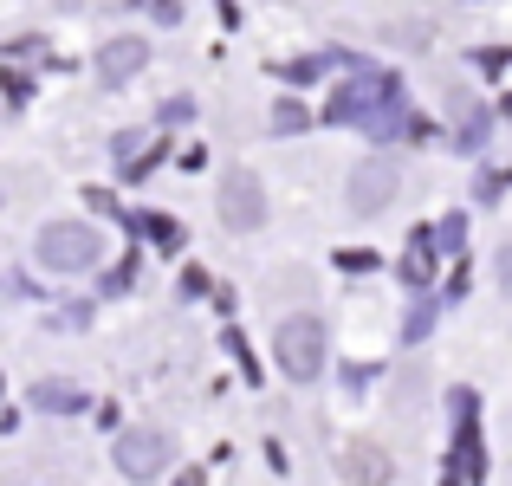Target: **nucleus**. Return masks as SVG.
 Returning a JSON list of instances; mask_svg holds the SVG:
<instances>
[{
  "label": "nucleus",
  "instance_id": "nucleus-13",
  "mask_svg": "<svg viewBox=\"0 0 512 486\" xmlns=\"http://www.w3.org/2000/svg\"><path fill=\"white\" fill-rule=\"evenodd\" d=\"M435 247H441V253H461V247H467V214H448V221H435Z\"/></svg>",
  "mask_w": 512,
  "mask_h": 486
},
{
  "label": "nucleus",
  "instance_id": "nucleus-19",
  "mask_svg": "<svg viewBox=\"0 0 512 486\" xmlns=\"http://www.w3.org/2000/svg\"><path fill=\"white\" fill-rule=\"evenodd\" d=\"M137 7H150L163 26H175V20H182V0H137Z\"/></svg>",
  "mask_w": 512,
  "mask_h": 486
},
{
  "label": "nucleus",
  "instance_id": "nucleus-12",
  "mask_svg": "<svg viewBox=\"0 0 512 486\" xmlns=\"http://www.w3.org/2000/svg\"><path fill=\"white\" fill-rule=\"evenodd\" d=\"M137 234H150L163 253L182 247V221H175V214H137Z\"/></svg>",
  "mask_w": 512,
  "mask_h": 486
},
{
  "label": "nucleus",
  "instance_id": "nucleus-2",
  "mask_svg": "<svg viewBox=\"0 0 512 486\" xmlns=\"http://www.w3.org/2000/svg\"><path fill=\"white\" fill-rule=\"evenodd\" d=\"M273 357L292 383H318L325 376V324L318 318H286L273 331Z\"/></svg>",
  "mask_w": 512,
  "mask_h": 486
},
{
  "label": "nucleus",
  "instance_id": "nucleus-24",
  "mask_svg": "<svg viewBox=\"0 0 512 486\" xmlns=\"http://www.w3.org/2000/svg\"><path fill=\"white\" fill-rule=\"evenodd\" d=\"M506 117H512V98H506Z\"/></svg>",
  "mask_w": 512,
  "mask_h": 486
},
{
  "label": "nucleus",
  "instance_id": "nucleus-22",
  "mask_svg": "<svg viewBox=\"0 0 512 486\" xmlns=\"http://www.w3.org/2000/svg\"><path fill=\"white\" fill-rule=\"evenodd\" d=\"M500 286H506V299H512V240L500 247Z\"/></svg>",
  "mask_w": 512,
  "mask_h": 486
},
{
  "label": "nucleus",
  "instance_id": "nucleus-3",
  "mask_svg": "<svg viewBox=\"0 0 512 486\" xmlns=\"http://www.w3.org/2000/svg\"><path fill=\"white\" fill-rule=\"evenodd\" d=\"M98 253H104V234L85 221L39 227V266H52V273H85V266H98Z\"/></svg>",
  "mask_w": 512,
  "mask_h": 486
},
{
  "label": "nucleus",
  "instance_id": "nucleus-17",
  "mask_svg": "<svg viewBox=\"0 0 512 486\" xmlns=\"http://www.w3.org/2000/svg\"><path fill=\"white\" fill-rule=\"evenodd\" d=\"M344 474H363V480H383V454H344Z\"/></svg>",
  "mask_w": 512,
  "mask_h": 486
},
{
  "label": "nucleus",
  "instance_id": "nucleus-7",
  "mask_svg": "<svg viewBox=\"0 0 512 486\" xmlns=\"http://www.w3.org/2000/svg\"><path fill=\"white\" fill-rule=\"evenodd\" d=\"M143 65H150V46H143V39H104L98 46V78L104 85H124V78H137Z\"/></svg>",
  "mask_w": 512,
  "mask_h": 486
},
{
  "label": "nucleus",
  "instance_id": "nucleus-9",
  "mask_svg": "<svg viewBox=\"0 0 512 486\" xmlns=\"http://www.w3.org/2000/svg\"><path fill=\"white\" fill-rule=\"evenodd\" d=\"M435 234H428V227H415V234H409V253H402V286H415V292H422L428 286V279H435Z\"/></svg>",
  "mask_w": 512,
  "mask_h": 486
},
{
  "label": "nucleus",
  "instance_id": "nucleus-11",
  "mask_svg": "<svg viewBox=\"0 0 512 486\" xmlns=\"http://www.w3.org/2000/svg\"><path fill=\"white\" fill-rule=\"evenodd\" d=\"M33 402H39V409H52V415H78V409H85V389H72V383H39Z\"/></svg>",
  "mask_w": 512,
  "mask_h": 486
},
{
  "label": "nucleus",
  "instance_id": "nucleus-4",
  "mask_svg": "<svg viewBox=\"0 0 512 486\" xmlns=\"http://www.w3.org/2000/svg\"><path fill=\"white\" fill-rule=\"evenodd\" d=\"M221 227H234V234L266 227V188H260L253 169H227L221 175Z\"/></svg>",
  "mask_w": 512,
  "mask_h": 486
},
{
  "label": "nucleus",
  "instance_id": "nucleus-20",
  "mask_svg": "<svg viewBox=\"0 0 512 486\" xmlns=\"http://www.w3.org/2000/svg\"><path fill=\"white\" fill-rule=\"evenodd\" d=\"M338 266H344V273H370L376 253H350V247H344V253H338Z\"/></svg>",
  "mask_w": 512,
  "mask_h": 486
},
{
  "label": "nucleus",
  "instance_id": "nucleus-5",
  "mask_svg": "<svg viewBox=\"0 0 512 486\" xmlns=\"http://www.w3.org/2000/svg\"><path fill=\"white\" fill-rule=\"evenodd\" d=\"M169 467V435H156V428H130V435H117V474L130 480H150Z\"/></svg>",
  "mask_w": 512,
  "mask_h": 486
},
{
  "label": "nucleus",
  "instance_id": "nucleus-14",
  "mask_svg": "<svg viewBox=\"0 0 512 486\" xmlns=\"http://www.w3.org/2000/svg\"><path fill=\"white\" fill-rule=\"evenodd\" d=\"M305 124H312V117H305V104H292V98L273 104V130H279V137H299Z\"/></svg>",
  "mask_w": 512,
  "mask_h": 486
},
{
  "label": "nucleus",
  "instance_id": "nucleus-23",
  "mask_svg": "<svg viewBox=\"0 0 512 486\" xmlns=\"http://www.w3.org/2000/svg\"><path fill=\"white\" fill-rule=\"evenodd\" d=\"M474 65H512V52H474Z\"/></svg>",
  "mask_w": 512,
  "mask_h": 486
},
{
  "label": "nucleus",
  "instance_id": "nucleus-6",
  "mask_svg": "<svg viewBox=\"0 0 512 486\" xmlns=\"http://www.w3.org/2000/svg\"><path fill=\"white\" fill-rule=\"evenodd\" d=\"M396 162H383V156H370L363 169H350V214H376L389 195H396Z\"/></svg>",
  "mask_w": 512,
  "mask_h": 486
},
{
  "label": "nucleus",
  "instance_id": "nucleus-18",
  "mask_svg": "<svg viewBox=\"0 0 512 486\" xmlns=\"http://www.w3.org/2000/svg\"><path fill=\"white\" fill-rule=\"evenodd\" d=\"M506 182H512V169H487V175H480V201H500Z\"/></svg>",
  "mask_w": 512,
  "mask_h": 486
},
{
  "label": "nucleus",
  "instance_id": "nucleus-21",
  "mask_svg": "<svg viewBox=\"0 0 512 486\" xmlns=\"http://www.w3.org/2000/svg\"><path fill=\"white\" fill-rule=\"evenodd\" d=\"M182 292H188V299H201V292H208V273H201V266H195V273H182Z\"/></svg>",
  "mask_w": 512,
  "mask_h": 486
},
{
  "label": "nucleus",
  "instance_id": "nucleus-15",
  "mask_svg": "<svg viewBox=\"0 0 512 486\" xmlns=\"http://www.w3.org/2000/svg\"><path fill=\"white\" fill-rule=\"evenodd\" d=\"M428 331H435V305L422 299V305H415V312H409V324H402V344H422Z\"/></svg>",
  "mask_w": 512,
  "mask_h": 486
},
{
  "label": "nucleus",
  "instance_id": "nucleus-10",
  "mask_svg": "<svg viewBox=\"0 0 512 486\" xmlns=\"http://www.w3.org/2000/svg\"><path fill=\"white\" fill-rule=\"evenodd\" d=\"M454 111H461V130H454V150H461V156H474L480 143H487V130H493V111H480L474 98H461Z\"/></svg>",
  "mask_w": 512,
  "mask_h": 486
},
{
  "label": "nucleus",
  "instance_id": "nucleus-1",
  "mask_svg": "<svg viewBox=\"0 0 512 486\" xmlns=\"http://www.w3.org/2000/svg\"><path fill=\"white\" fill-rule=\"evenodd\" d=\"M389 104H402V78L396 72H383V65H357V72L338 85V98H331V124H344V130H363L376 111H389Z\"/></svg>",
  "mask_w": 512,
  "mask_h": 486
},
{
  "label": "nucleus",
  "instance_id": "nucleus-16",
  "mask_svg": "<svg viewBox=\"0 0 512 486\" xmlns=\"http://www.w3.org/2000/svg\"><path fill=\"white\" fill-rule=\"evenodd\" d=\"M325 65L331 59H292V65H279V78L286 85H312V78H325Z\"/></svg>",
  "mask_w": 512,
  "mask_h": 486
},
{
  "label": "nucleus",
  "instance_id": "nucleus-8",
  "mask_svg": "<svg viewBox=\"0 0 512 486\" xmlns=\"http://www.w3.org/2000/svg\"><path fill=\"white\" fill-rule=\"evenodd\" d=\"M441 474H448V480H461V486L487 480V454H480L474 422H461V441H454V454H448V467H441Z\"/></svg>",
  "mask_w": 512,
  "mask_h": 486
}]
</instances>
